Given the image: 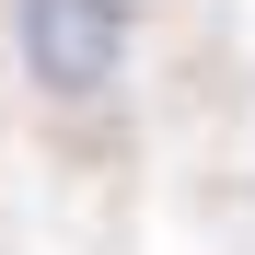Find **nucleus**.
I'll return each mask as SVG.
<instances>
[{"instance_id":"nucleus-1","label":"nucleus","mask_w":255,"mask_h":255,"mask_svg":"<svg viewBox=\"0 0 255 255\" xmlns=\"http://www.w3.org/2000/svg\"><path fill=\"white\" fill-rule=\"evenodd\" d=\"M128 0H12V47H23V81L35 93H58V105H81V93H105V81L128 70Z\"/></svg>"}]
</instances>
